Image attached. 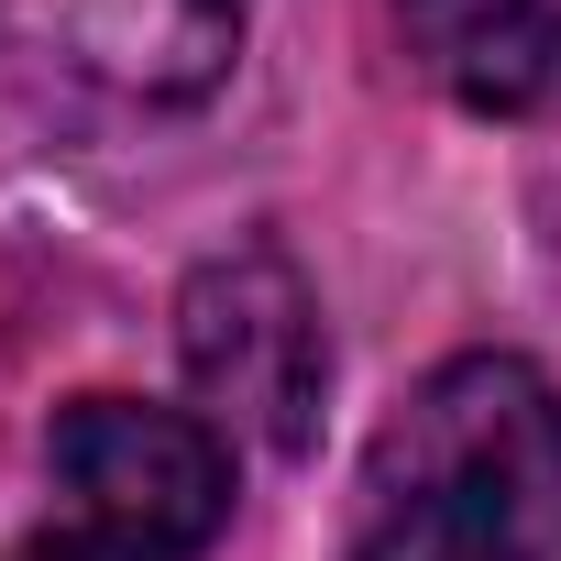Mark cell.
Listing matches in <instances>:
<instances>
[{
  "mask_svg": "<svg viewBox=\"0 0 561 561\" xmlns=\"http://www.w3.org/2000/svg\"><path fill=\"white\" fill-rule=\"evenodd\" d=\"M375 495L386 506H462L528 550L561 539V386L517 353H462L440 364L408 419L375 440Z\"/></svg>",
  "mask_w": 561,
  "mask_h": 561,
  "instance_id": "1",
  "label": "cell"
},
{
  "mask_svg": "<svg viewBox=\"0 0 561 561\" xmlns=\"http://www.w3.org/2000/svg\"><path fill=\"white\" fill-rule=\"evenodd\" d=\"M176 353H187V386L209 397L220 430L264 440V451H309L320 440V386H331V331H320V298L287 253H220L187 275L176 298Z\"/></svg>",
  "mask_w": 561,
  "mask_h": 561,
  "instance_id": "2",
  "label": "cell"
},
{
  "mask_svg": "<svg viewBox=\"0 0 561 561\" xmlns=\"http://www.w3.org/2000/svg\"><path fill=\"white\" fill-rule=\"evenodd\" d=\"M56 484H67L78 528L111 539L122 561H187L231 517L220 430L187 408H144V397H78L56 419Z\"/></svg>",
  "mask_w": 561,
  "mask_h": 561,
  "instance_id": "3",
  "label": "cell"
},
{
  "mask_svg": "<svg viewBox=\"0 0 561 561\" xmlns=\"http://www.w3.org/2000/svg\"><path fill=\"white\" fill-rule=\"evenodd\" d=\"M242 45V0H0V56L122 100H198Z\"/></svg>",
  "mask_w": 561,
  "mask_h": 561,
  "instance_id": "4",
  "label": "cell"
},
{
  "mask_svg": "<svg viewBox=\"0 0 561 561\" xmlns=\"http://www.w3.org/2000/svg\"><path fill=\"white\" fill-rule=\"evenodd\" d=\"M419 67L495 122L561 111V0H397Z\"/></svg>",
  "mask_w": 561,
  "mask_h": 561,
  "instance_id": "5",
  "label": "cell"
},
{
  "mask_svg": "<svg viewBox=\"0 0 561 561\" xmlns=\"http://www.w3.org/2000/svg\"><path fill=\"white\" fill-rule=\"evenodd\" d=\"M353 561H539V550L484 528V517H462V506H386Z\"/></svg>",
  "mask_w": 561,
  "mask_h": 561,
  "instance_id": "6",
  "label": "cell"
},
{
  "mask_svg": "<svg viewBox=\"0 0 561 561\" xmlns=\"http://www.w3.org/2000/svg\"><path fill=\"white\" fill-rule=\"evenodd\" d=\"M12 561H122V550L89 539V528H67V539H34V550H12Z\"/></svg>",
  "mask_w": 561,
  "mask_h": 561,
  "instance_id": "7",
  "label": "cell"
}]
</instances>
